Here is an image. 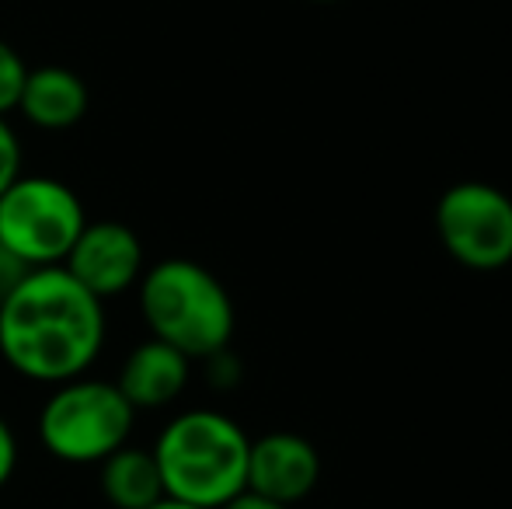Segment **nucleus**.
Returning a JSON list of instances; mask_svg holds the SVG:
<instances>
[{
	"label": "nucleus",
	"instance_id": "nucleus-7",
	"mask_svg": "<svg viewBox=\"0 0 512 509\" xmlns=\"http://www.w3.org/2000/svg\"><path fill=\"white\" fill-rule=\"evenodd\" d=\"M63 269L98 300L126 293L143 276V241L133 227L119 220L84 224L74 248L63 258Z\"/></svg>",
	"mask_w": 512,
	"mask_h": 509
},
{
	"label": "nucleus",
	"instance_id": "nucleus-12",
	"mask_svg": "<svg viewBox=\"0 0 512 509\" xmlns=\"http://www.w3.org/2000/svg\"><path fill=\"white\" fill-rule=\"evenodd\" d=\"M25 60L0 39V116L11 112L18 105V95H21V84H25Z\"/></svg>",
	"mask_w": 512,
	"mask_h": 509
},
{
	"label": "nucleus",
	"instance_id": "nucleus-2",
	"mask_svg": "<svg viewBox=\"0 0 512 509\" xmlns=\"http://www.w3.org/2000/svg\"><path fill=\"white\" fill-rule=\"evenodd\" d=\"M248 447V433L230 415L213 408L182 412L154 443L164 496L203 509L227 506L248 482Z\"/></svg>",
	"mask_w": 512,
	"mask_h": 509
},
{
	"label": "nucleus",
	"instance_id": "nucleus-18",
	"mask_svg": "<svg viewBox=\"0 0 512 509\" xmlns=\"http://www.w3.org/2000/svg\"><path fill=\"white\" fill-rule=\"evenodd\" d=\"M317 4H335V0H317Z\"/></svg>",
	"mask_w": 512,
	"mask_h": 509
},
{
	"label": "nucleus",
	"instance_id": "nucleus-13",
	"mask_svg": "<svg viewBox=\"0 0 512 509\" xmlns=\"http://www.w3.org/2000/svg\"><path fill=\"white\" fill-rule=\"evenodd\" d=\"M18 175H21V147H18V136H14V129L4 123V116H0V196H4V189Z\"/></svg>",
	"mask_w": 512,
	"mask_h": 509
},
{
	"label": "nucleus",
	"instance_id": "nucleus-10",
	"mask_svg": "<svg viewBox=\"0 0 512 509\" xmlns=\"http://www.w3.org/2000/svg\"><path fill=\"white\" fill-rule=\"evenodd\" d=\"M88 84L67 67H35L25 74L14 109L39 129H70L88 116Z\"/></svg>",
	"mask_w": 512,
	"mask_h": 509
},
{
	"label": "nucleus",
	"instance_id": "nucleus-4",
	"mask_svg": "<svg viewBox=\"0 0 512 509\" xmlns=\"http://www.w3.org/2000/svg\"><path fill=\"white\" fill-rule=\"evenodd\" d=\"M136 408L122 391L95 377H74L56 384L39 412V440L56 461L102 464L108 454L126 447Z\"/></svg>",
	"mask_w": 512,
	"mask_h": 509
},
{
	"label": "nucleus",
	"instance_id": "nucleus-6",
	"mask_svg": "<svg viewBox=\"0 0 512 509\" xmlns=\"http://www.w3.org/2000/svg\"><path fill=\"white\" fill-rule=\"evenodd\" d=\"M436 234L464 269H506L512 262V199L488 182L450 185L436 203Z\"/></svg>",
	"mask_w": 512,
	"mask_h": 509
},
{
	"label": "nucleus",
	"instance_id": "nucleus-5",
	"mask_svg": "<svg viewBox=\"0 0 512 509\" xmlns=\"http://www.w3.org/2000/svg\"><path fill=\"white\" fill-rule=\"evenodd\" d=\"M84 224V203L60 178L18 175L0 196V252L25 269L63 265Z\"/></svg>",
	"mask_w": 512,
	"mask_h": 509
},
{
	"label": "nucleus",
	"instance_id": "nucleus-17",
	"mask_svg": "<svg viewBox=\"0 0 512 509\" xmlns=\"http://www.w3.org/2000/svg\"><path fill=\"white\" fill-rule=\"evenodd\" d=\"M7 262H14V258L7 255V252H0V265H7Z\"/></svg>",
	"mask_w": 512,
	"mask_h": 509
},
{
	"label": "nucleus",
	"instance_id": "nucleus-16",
	"mask_svg": "<svg viewBox=\"0 0 512 509\" xmlns=\"http://www.w3.org/2000/svg\"><path fill=\"white\" fill-rule=\"evenodd\" d=\"M150 509H203V506H189V503H182V499H171V496H164L161 503H154Z\"/></svg>",
	"mask_w": 512,
	"mask_h": 509
},
{
	"label": "nucleus",
	"instance_id": "nucleus-11",
	"mask_svg": "<svg viewBox=\"0 0 512 509\" xmlns=\"http://www.w3.org/2000/svg\"><path fill=\"white\" fill-rule=\"evenodd\" d=\"M102 496L115 509H150L164 499L154 450L119 447L102 461Z\"/></svg>",
	"mask_w": 512,
	"mask_h": 509
},
{
	"label": "nucleus",
	"instance_id": "nucleus-14",
	"mask_svg": "<svg viewBox=\"0 0 512 509\" xmlns=\"http://www.w3.org/2000/svg\"><path fill=\"white\" fill-rule=\"evenodd\" d=\"M14 464H18V440H14L11 426L0 419V489L11 482L14 475Z\"/></svg>",
	"mask_w": 512,
	"mask_h": 509
},
{
	"label": "nucleus",
	"instance_id": "nucleus-1",
	"mask_svg": "<svg viewBox=\"0 0 512 509\" xmlns=\"http://www.w3.org/2000/svg\"><path fill=\"white\" fill-rule=\"evenodd\" d=\"M105 342L102 300L63 265L25 269L0 297V356L39 384L84 377Z\"/></svg>",
	"mask_w": 512,
	"mask_h": 509
},
{
	"label": "nucleus",
	"instance_id": "nucleus-9",
	"mask_svg": "<svg viewBox=\"0 0 512 509\" xmlns=\"http://www.w3.org/2000/svg\"><path fill=\"white\" fill-rule=\"evenodd\" d=\"M189 384V356L178 353L175 346L161 339L140 342L133 353L126 356L119 370L115 387L122 398L140 412V408H164L178 398Z\"/></svg>",
	"mask_w": 512,
	"mask_h": 509
},
{
	"label": "nucleus",
	"instance_id": "nucleus-3",
	"mask_svg": "<svg viewBox=\"0 0 512 509\" xmlns=\"http://www.w3.org/2000/svg\"><path fill=\"white\" fill-rule=\"evenodd\" d=\"M140 311L150 335L189 360L220 356L234 335L227 286L192 258H164L140 276Z\"/></svg>",
	"mask_w": 512,
	"mask_h": 509
},
{
	"label": "nucleus",
	"instance_id": "nucleus-15",
	"mask_svg": "<svg viewBox=\"0 0 512 509\" xmlns=\"http://www.w3.org/2000/svg\"><path fill=\"white\" fill-rule=\"evenodd\" d=\"M220 509H293V506H279V503H272V499L255 496V492H241V496H234L227 506H220Z\"/></svg>",
	"mask_w": 512,
	"mask_h": 509
},
{
	"label": "nucleus",
	"instance_id": "nucleus-8",
	"mask_svg": "<svg viewBox=\"0 0 512 509\" xmlns=\"http://www.w3.org/2000/svg\"><path fill=\"white\" fill-rule=\"evenodd\" d=\"M317 478H321V454L307 436L269 433L251 440L244 492H255L279 506H297L314 492Z\"/></svg>",
	"mask_w": 512,
	"mask_h": 509
}]
</instances>
